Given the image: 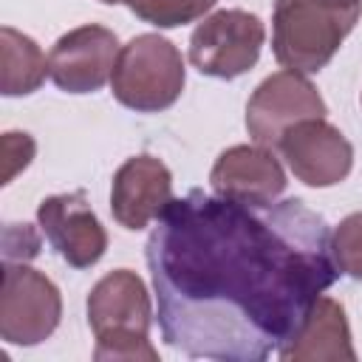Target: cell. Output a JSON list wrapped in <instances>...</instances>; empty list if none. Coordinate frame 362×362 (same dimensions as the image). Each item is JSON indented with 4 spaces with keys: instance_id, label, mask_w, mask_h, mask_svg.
I'll return each mask as SVG.
<instances>
[{
    "instance_id": "2e32d148",
    "label": "cell",
    "mask_w": 362,
    "mask_h": 362,
    "mask_svg": "<svg viewBox=\"0 0 362 362\" xmlns=\"http://www.w3.org/2000/svg\"><path fill=\"white\" fill-rule=\"evenodd\" d=\"M331 252L342 274L362 280V212H354L339 221L331 235Z\"/></svg>"
},
{
    "instance_id": "6da1fadb",
    "label": "cell",
    "mask_w": 362,
    "mask_h": 362,
    "mask_svg": "<svg viewBox=\"0 0 362 362\" xmlns=\"http://www.w3.org/2000/svg\"><path fill=\"white\" fill-rule=\"evenodd\" d=\"M144 255L164 342L218 362L277 354L342 274L328 223L300 198L243 204L192 189L156 218Z\"/></svg>"
},
{
    "instance_id": "8fae6325",
    "label": "cell",
    "mask_w": 362,
    "mask_h": 362,
    "mask_svg": "<svg viewBox=\"0 0 362 362\" xmlns=\"http://www.w3.org/2000/svg\"><path fill=\"white\" fill-rule=\"evenodd\" d=\"M173 201V175L167 164L156 156H133L127 158L110 187V212L113 218L130 229L139 232L150 221H156Z\"/></svg>"
},
{
    "instance_id": "9a60e30c",
    "label": "cell",
    "mask_w": 362,
    "mask_h": 362,
    "mask_svg": "<svg viewBox=\"0 0 362 362\" xmlns=\"http://www.w3.org/2000/svg\"><path fill=\"white\" fill-rule=\"evenodd\" d=\"M124 3L139 20L150 25L175 28L204 17L218 0H124Z\"/></svg>"
},
{
    "instance_id": "4fadbf2b",
    "label": "cell",
    "mask_w": 362,
    "mask_h": 362,
    "mask_svg": "<svg viewBox=\"0 0 362 362\" xmlns=\"http://www.w3.org/2000/svg\"><path fill=\"white\" fill-rule=\"evenodd\" d=\"M277 356L286 362H354L356 351L351 345L345 308L337 300L320 294L297 334L286 345H280Z\"/></svg>"
},
{
    "instance_id": "8992f818",
    "label": "cell",
    "mask_w": 362,
    "mask_h": 362,
    "mask_svg": "<svg viewBox=\"0 0 362 362\" xmlns=\"http://www.w3.org/2000/svg\"><path fill=\"white\" fill-rule=\"evenodd\" d=\"M266 40V28L257 14L243 8H221L189 37V62L215 79H235L257 65L260 48Z\"/></svg>"
},
{
    "instance_id": "30bf717a",
    "label": "cell",
    "mask_w": 362,
    "mask_h": 362,
    "mask_svg": "<svg viewBox=\"0 0 362 362\" xmlns=\"http://www.w3.org/2000/svg\"><path fill=\"white\" fill-rule=\"evenodd\" d=\"M294 178L308 187H334L348 178L354 167L351 141L325 119L294 124L277 144Z\"/></svg>"
},
{
    "instance_id": "d6986e66",
    "label": "cell",
    "mask_w": 362,
    "mask_h": 362,
    "mask_svg": "<svg viewBox=\"0 0 362 362\" xmlns=\"http://www.w3.org/2000/svg\"><path fill=\"white\" fill-rule=\"evenodd\" d=\"M99 3H110L113 6V3H124V0H99Z\"/></svg>"
},
{
    "instance_id": "ba28073f",
    "label": "cell",
    "mask_w": 362,
    "mask_h": 362,
    "mask_svg": "<svg viewBox=\"0 0 362 362\" xmlns=\"http://www.w3.org/2000/svg\"><path fill=\"white\" fill-rule=\"evenodd\" d=\"M119 51L116 34L105 25L71 28L48 54V76L65 93H93L113 76Z\"/></svg>"
},
{
    "instance_id": "e0dca14e",
    "label": "cell",
    "mask_w": 362,
    "mask_h": 362,
    "mask_svg": "<svg viewBox=\"0 0 362 362\" xmlns=\"http://www.w3.org/2000/svg\"><path fill=\"white\" fill-rule=\"evenodd\" d=\"M34 158V139L28 133H6L3 136V184H8L20 170H25Z\"/></svg>"
},
{
    "instance_id": "7a4b0ae2",
    "label": "cell",
    "mask_w": 362,
    "mask_h": 362,
    "mask_svg": "<svg viewBox=\"0 0 362 362\" xmlns=\"http://www.w3.org/2000/svg\"><path fill=\"white\" fill-rule=\"evenodd\" d=\"M362 14V0H274L272 51L297 74H317L339 51Z\"/></svg>"
},
{
    "instance_id": "52a82bcc",
    "label": "cell",
    "mask_w": 362,
    "mask_h": 362,
    "mask_svg": "<svg viewBox=\"0 0 362 362\" xmlns=\"http://www.w3.org/2000/svg\"><path fill=\"white\" fill-rule=\"evenodd\" d=\"M328 107L317 88L297 71H277L266 76L246 105V130L255 144L277 147L280 139L300 122L325 119Z\"/></svg>"
},
{
    "instance_id": "5b68a950",
    "label": "cell",
    "mask_w": 362,
    "mask_h": 362,
    "mask_svg": "<svg viewBox=\"0 0 362 362\" xmlns=\"http://www.w3.org/2000/svg\"><path fill=\"white\" fill-rule=\"evenodd\" d=\"M62 317L59 288L25 260H3L0 337L8 345H40Z\"/></svg>"
},
{
    "instance_id": "5bb4252c",
    "label": "cell",
    "mask_w": 362,
    "mask_h": 362,
    "mask_svg": "<svg viewBox=\"0 0 362 362\" xmlns=\"http://www.w3.org/2000/svg\"><path fill=\"white\" fill-rule=\"evenodd\" d=\"M48 76V59L40 45L23 31L0 28V90L6 96L34 93Z\"/></svg>"
},
{
    "instance_id": "3957f363",
    "label": "cell",
    "mask_w": 362,
    "mask_h": 362,
    "mask_svg": "<svg viewBox=\"0 0 362 362\" xmlns=\"http://www.w3.org/2000/svg\"><path fill=\"white\" fill-rule=\"evenodd\" d=\"M153 303L141 277L130 269L105 274L88 294V325L96 334L93 359L99 362H156L150 345Z\"/></svg>"
},
{
    "instance_id": "ac0fdd59",
    "label": "cell",
    "mask_w": 362,
    "mask_h": 362,
    "mask_svg": "<svg viewBox=\"0 0 362 362\" xmlns=\"http://www.w3.org/2000/svg\"><path fill=\"white\" fill-rule=\"evenodd\" d=\"M40 255V238L28 223H6L3 229V260H31Z\"/></svg>"
},
{
    "instance_id": "277c9868",
    "label": "cell",
    "mask_w": 362,
    "mask_h": 362,
    "mask_svg": "<svg viewBox=\"0 0 362 362\" xmlns=\"http://www.w3.org/2000/svg\"><path fill=\"white\" fill-rule=\"evenodd\" d=\"M184 79L181 51L158 34H139L119 51L110 88L124 107L136 113H158L178 102Z\"/></svg>"
},
{
    "instance_id": "9c48e42d",
    "label": "cell",
    "mask_w": 362,
    "mask_h": 362,
    "mask_svg": "<svg viewBox=\"0 0 362 362\" xmlns=\"http://www.w3.org/2000/svg\"><path fill=\"white\" fill-rule=\"evenodd\" d=\"M37 223L57 255L74 269H90L107 249V232L82 189L40 201Z\"/></svg>"
},
{
    "instance_id": "7c38bea8",
    "label": "cell",
    "mask_w": 362,
    "mask_h": 362,
    "mask_svg": "<svg viewBox=\"0 0 362 362\" xmlns=\"http://www.w3.org/2000/svg\"><path fill=\"white\" fill-rule=\"evenodd\" d=\"M215 195L243 204H272L286 189V173L263 144H235L223 150L209 173Z\"/></svg>"
}]
</instances>
